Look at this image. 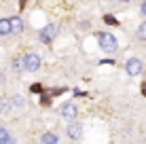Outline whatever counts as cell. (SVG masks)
<instances>
[{"label": "cell", "mask_w": 146, "mask_h": 144, "mask_svg": "<svg viewBox=\"0 0 146 144\" xmlns=\"http://www.w3.org/2000/svg\"><path fill=\"white\" fill-rule=\"evenodd\" d=\"M98 40H100V49H102V51H106V53H114V51L119 49L117 38H114L110 32H102V34L98 36Z\"/></svg>", "instance_id": "1"}, {"label": "cell", "mask_w": 146, "mask_h": 144, "mask_svg": "<svg viewBox=\"0 0 146 144\" xmlns=\"http://www.w3.org/2000/svg\"><path fill=\"white\" fill-rule=\"evenodd\" d=\"M40 68V57L36 53H28L26 57H23V70L26 72H36Z\"/></svg>", "instance_id": "2"}, {"label": "cell", "mask_w": 146, "mask_h": 144, "mask_svg": "<svg viewBox=\"0 0 146 144\" xmlns=\"http://www.w3.org/2000/svg\"><path fill=\"white\" fill-rule=\"evenodd\" d=\"M57 32H59V28L57 26H53V23H49V26H44L42 30H40V40L42 42H53V38L57 36Z\"/></svg>", "instance_id": "3"}, {"label": "cell", "mask_w": 146, "mask_h": 144, "mask_svg": "<svg viewBox=\"0 0 146 144\" xmlns=\"http://www.w3.org/2000/svg\"><path fill=\"white\" fill-rule=\"evenodd\" d=\"M59 115H62L66 121H74L78 115V108H76V104H72V102H68V104H64L62 108H59Z\"/></svg>", "instance_id": "4"}, {"label": "cell", "mask_w": 146, "mask_h": 144, "mask_svg": "<svg viewBox=\"0 0 146 144\" xmlns=\"http://www.w3.org/2000/svg\"><path fill=\"white\" fill-rule=\"evenodd\" d=\"M125 70H127L129 76H138V74L142 72V62H140L138 57H131L127 64H125Z\"/></svg>", "instance_id": "5"}, {"label": "cell", "mask_w": 146, "mask_h": 144, "mask_svg": "<svg viewBox=\"0 0 146 144\" xmlns=\"http://www.w3.org/2000/svg\"><path fill=\"white\" fill-rule=\"evenodd\" d=\"M68 136L72 138V140H78V138L83 136V127H80L78 123H70L68 125Z\"/></svg>", "instance_id": "6"}, {"label": "cell", "mask_w": 146, "mask_h": 144, "mask_svg": "<svg viewBox=\"0 0 146 144\" xmlns=\"http://www.w3.org/2000/svg\"><path fill=\"white\" fill-rule=\"evenodd\" d=\"M13 108H15V104H13L11 98H0V112L2 115H9Z\"/></svg>", "instance_id": "7"}, {"label": "cell", "mask_w": 146, "mask_h": 144, "mask_svg": "<svg viewBox=\"0 0 146 144\" xmlns=\"http://www.w3.org/2000/svg\"><path fill=\"white\" fill-rule=\"evenodd\" d=\"M7 34H13L11 19H0V36H7Z\"/></svg>", "instance_id": "8"}, {"label": "cell", "mask_w": 146, "mask_h": 144, "mask_svg": "<svg viewBox=\"0 0 146 144\" xmlns=\"http://www.w3.org/2000/svg\"><path fill=\"white\" fill-rule=\"evenodd\" d=\"M40 144H59V138L55 136V133H42Z\"/></svg>", "instance_id": "9"}, {"label": "cell", "mask_w": 146, "mask_h": 144, "mask_svg": "<svg viewBox=\"0 0 146 144\" xmlns=\"http://www.w3.org/2000/svg\"><path fill=\"white\" fill-rule=\"evenodd\" d=\"M11 28H13V34H19L23 30V21L19 17H11Z\"/></svg>", "instance_id": "10"}, {"label": "cell", "mask_w": 146, "mask_h": 144, "mask_svg": "<svg viewBox=\"0 0 146 144\" xmlns=\"http://www.w3.org/2000/svg\"><path fill=\"white\" fill-rule=\"evenodd\" d=\"M11 100H13V104H15V108H23V106H26V100H23L21 96H13Z\"/></svg>", "instance_id": "11"}, {"label": "cell", "mask_w": 146, "mask_h": 144, "mask_svg": "<svg viewBox=\"0 0 146 144\" xmlns=\"http://www.w3.org/2000/svg\"><path fill=\"white\" fill-rule=\"evenodd\" d=\"M11 140V136H9V131L4 129V127H0V144H7Z\"/></svg>", "instance_id": "12"}, {"label": "cell", "mask_w": 146, "mask_h": 144, "mask_svg": "<svg viewBox=\"0 0 146 144\" xmlns=\"http://www.w3.org/2000/svg\"><path fill=\"white\" fill-rule=\"evenodd\" d=\"M138 38H142V40H146V21L140 23L138 26Z\"/></svg>", "instance_id": "13"}, {"label": "cell", "mask_w": 146, "mask_h": 144, "mask_svg": "<svg viewBox=\"0 0 146 144\" xmlns=\"http://www.w3.org/2000/svg\"><path fill=\"white\" fill-rule=\"evenodd\" d=\"M64 91H66V89H64V87H53V89H49V96H59V93H64Z\"/></svg>", "instance_id": "14"}, {"label": "cell", "mask_w": 146, "mask_h": 144, "mask_svg": "<svg viewBox=\"0 0 146 144\" xmlns=\"http://www.w3.org/2000/svg\"><path fill=\"white\" fill-rule=\"evenodd\" d=\"M104 21H106L108 26H117V19H114L112 15H106V17H104Z\"/></svg>", "instance_id": "15"}, {"label": "cell", "mask_w": 146, "mask_h": 144, "mask_svg": "<svg viewBox=\"0 0 146 144\" xmlns=\"http://www.w3.org/2000/svg\"><path fill=\"white\" fill-rule=\"evenodd\" d=\"M30 89H32V91H34V93H40V91H42V87H40V85H38V83H34V85H32V87H30Z\"/></svg>", "instance_id": "16"}, {"label": "cell", "mask_w": 146, "mask_h": 144, "mask_svg": "<svg viewBox=\"0 0 146 144\" xmlns=\"http://www.w3.org/2000/svg\"><path fill=\"white\" fill-rule=\"evenodd\" d=\"M140 13H142V17H146V0L140 4Z\"/></svg>", "instance_id": "17"}, {"label": "cell", "mask_w": 146, "mask_h": 144, "mask_svg": "<svg viewBox=\"0 0 146 144\" xmlns=\"http://www.w3.org/2000/svg\"><path fill=\"white\" fill-rule=\"evenodd\" d=\"M40 104H44V106H47V104H51V98H49V96H44V98H40Z\"/></svg>", "instance_id": "18"}, {"label": "cell", "mask_w": 146, "mask_h": 144, "mask_svg": "<svg viewBox=\"0 0 146 144\" xmlns=\"http://www.w3.org/2000/svg\"><path fill=\"white\" fill-rule=\"evenodd\" d=\"M142 93H144V96H146V83H144V85H142Z\"/></svg>", "instance_id": "19"}, {"label": "cell", "mask_w": 146, "mask_h": 144, "mask_svg": "<svg viewBox=\"0 0 146 144\" xmlns=\"http://www.w3.org/2000/svg\"><path fill=\"white\" fill-rule=\"evenodd\" d=\"M7 144H15V140H13V138H11V140H9V142H7Z\"/></svg>", "instance_id": "20"}, {"label": "cell", "mask_w": 146, "mask_h": 144, "mask_svg": "<svg viewBox=\"0 0 146 144\" xmlns=\"http://www.w3.org/2000/svg\"><path fill=\"white\" fill-rule=\"evenodd\" d=\"M119 2H131V0H119Z\"/></svg>", "instance_id": "21"}]
</instances>
